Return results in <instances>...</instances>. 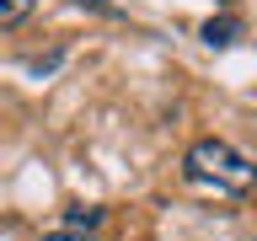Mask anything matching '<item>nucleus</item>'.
<instances>
[{
  "label": "nucleus",
  "mask_w": 257,
  "mask_h": 241,
  "mask_svg": "<svg viewBox=\"0 0 257 241\" xmlns=\"http://www.w3.org/2000/svg\"><path fill=\"white\" fill-rule=\"evenodd\" d=\"M182 177H188V182H198V188L225 193V198H241V193L257 188V166L241 156L236 145L214 140V134L188 145V156H182Z\"/></svg>",
  "instance_id": "nucleus-1"
},
{
  "label": "nucleus",
  "mask_w": 257,
  "mask_h": 241,
  "mask_svg": "<svg viewBox=\"0 0 257 241\" xmlns=\"http://www.w3.org/2000/svg\"><path fill=\"white\" fill-rule=\"evenodd\" d=\"M241 32H246V22H241V16H230V11H225V16H209L204 27H198V38H204L209 48H230V43H236V38H241Z\"/></svg>",
  "instance_id": "nucleus-2"
},
{
  "label": "nucleus",
  "mask_w": 257,
  "mask_h": 241,
  "mask_svg": "<svg viewBox=\"0 0 257 241\" xmlns=\"http://www.w3.org/2000/svg\"><path fill=\"white\" fill-rule=\"evenodd\" d=\"M96 225H102V209H86V204L64 209V230H80V236H91Z\"/></svg>",
  "instance_id": "nucleus-3"
},
{
  "label": "nucleus",
  "mask_w": 257,
  "mask_h": 241,
  "mask_svg": "<svg viewBox=\"0 0 257 241\" xmlns=\"http://www.w3.org/2000/svg\"><path fill=\"white\" fill-rule=\"evenodd\" d=\"M27 16H32V0H0V32L22 27Z\"/></svg>",
  "instance_id": "nucleus-4"
},
{
  "label": "nucleus",
  "mask_w": 257,
  "mask_h": 241,
  "mask_svg": "<svg viewBox=\"0 0 257 241\" xmlns=\"http://www.w3.org/2000/svg\"><path fill=\"white\" fill-rule=\"evenodd\" d=\"M43 241H96V236H80V230H48Z\"/></svg>",
  "instance_id": "nucleus-5"
}]
</instances>
